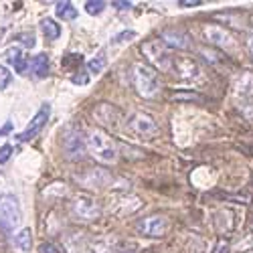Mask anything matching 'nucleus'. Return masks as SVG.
<instances>
[{"instance_id": "f257e3e1", "label": "nucleus", "mask_w": 253, "mask_h": 253, "mask_svg": "<svg viewBox=\"0 0 253 253\" xmlns=\"http://www.w3.org/2000/svg\"><path fill=\"white\" fill-rule=\"evenodd\" d=\"M132 83H134L136 91L144 99H152L160 91V81H158L154 69L142 65V63H136V65L132 67Z\"/></svg>"}, {"instance_id": "f03ea898", "label": "nucleus", "mask_w": 253, "mask_h": 253, "mask_svg": "<svg viewBox=\"0 0 253 253\" xmlns=\"http://www.w3.org/2000/svg\"><path fill=\"white\" fill-rule=\"evenodd\" d=\"M87 150L99 160V162H114L118 152H116V146L112 142V138L101 132V130H89L87 132Z\"/></svg>"}, {"instance_id": "7ed1b4c3", "label": "nucleus", "mask_w": 253, "mask_h": 253, "mask_svg": "<svg viewBox=\"0 0 253 253\" xmlns=\"http://www.w3.org/2000/svg\"><path fill=\"white\" fill-rule=\"evenodd\" d=\"M142 53L156 69H160V71H170L172 69L174 57H172V53L168 51V47L162 43V41H156V39L146 41V43L142 45Z\"/></svg>"}, {"instance_id": "20e7f679", "label": "nucleus", "mask_w": 253, "mask_h": 253, "mask_svg": "<svg viewBox=\"0 0 253 253\" xmlns=\"http://www.w3.org/2000/svg\"><path fill=\"white\" fill-rule=\"evenodd\" d=\"M20 221H23V211H20V203L16 195H2L0 197V225L4 231H14Z\"/></svg>"}, {"instance_id": "39448f33", "label": "nucleus", "mask_w": 253, "mask_h": 253, "mask_svg": "<svg viewBox=\"0 0 253 253\" xmlns=\"http://www.w3.org/2000/svg\"><path fill=\"white\" fill-rule=\"evenodd\" d=\"M126 128L128 132L140 140H150L156 132H158V126L154 122V118L150 114H144V112H134L128 120H126Z\"/></svg>"}, {"instance_id": "423d86ee", "label": "nucleus", "mask_w": 253, "mask_h": 253, "mask_svg": "<svg viewBox=\"0 0 253 253\" xmlns=\"http://www.w3.org/2000/svg\"><path fill=\"white\" fill-rule=\"evenodd\" d=\"M49 118H51V103H43V105L39 108V112L35 114V118L29 122V126L23 130V134H18V140H20V142H29V140H33L35 136H39L41 132H43L45 126H47Z\"/></svg>"}, {"instance_id": "0eeeda50", "label": "nucleus", "mask_w": 253, "mask_h": 253, "mask_svg": "<svg viewBox=\"0 0 253 253\" xmlns=\"http://www.w3.org/2000/svg\"><path fill=\"white\" fill-rule=\"evenodd\" d=\"M63 152L69 160H79L85 154V140L79 130H67L63 134Z\"/></svg>"}, {"instance_id": "6e6552de", "label": "nucleus", "mask_w": 253, "mask_h": 253, "mask_svg": "<svg viewBox=\"0 0 253 253\" xmlns=\"http://www.w3.org/2000/svg\"><path fill=\"white\" fill-rule=\"evenodd\" d=\"M71 211L73 215L79 217V219H85V221H91L99 215V205L95 199L91 197H85V195H77L73 201H71Z\"/></svg>"}, {"instance_id": "1a4fd4ad", "label": "nucleus", "mask_w": 253, "mask_h": 253, "mask_svg": "<svg viewBox=\"0 0 253 253\" xmlns=\"http://www.w3.org/2000/svg\"><path fill=\"white\" fill-rule=\"evenodd\" d=\"M136 229L140 235H146V237H162L168 229V223L164 217L152 215V217H144L142 221H138Z\"/></svg>"}, {"instance_id": "9d476101", "label": "nucleus", "mask_w": 253, "mask_h": 253, "mask_svg": "<svg viewBox=\"0 0 253 253\" xmlns=\"http://www.w3.org/2000/svg\"><path fill=\"white\" fill-rule=\"evenodd\" d=\"M93 116H95V120H97L99 124L108 126L110 130L118 128V124H120V120H122V114L114 108L112 103H99L97 108L93 110Z\"/></svg>"}, {"instance_id": "9b49d317", "label": "nucleus", "mask_w": 253, "mask_h": 253, "mask_svg": "<svg viewBox=\"0 0 253 253\" xmlns=\"http://www.w3.org/2000/svg\"><path fill=\"white\" fill-rule=\"evenodd\" d=\"M205 39L221 49H227V47L233 45V39H231L229 33L225 29H221L219 25H207L205 27Z\"/></svg>"}, {"instance_id": "f8f14e48", "label": "nucleus", "mask_w": 253, "mask_h": 253, "mask_svg": "<svg viewBox=\"0 0 253 253\" xmlns=\"http://www.w3.org/2000/svg\"><path fill=\"white\" fill-rule=\"evenodd\" d=\"M162 43H166L168 47H172V49H186L188 45H191V41H188V37L176 29H168L162 33Z\"/></svg>"}, {"instance_id": "ddd939ff", "label": "nucleus", "mask_w": 253, "mask_h": 253, "mask_svg": "<svg viewBox=\"0 0 253 253\" xmlns=\"http://www.w3.org/2000/svg\"><path fill=\"white\" fill-rule=\"evenodd\" d=\"M29 71L33 73V77L37 79H45L49 75V57L45 53H39L31 59L29 63Z\"/></svg>"}, {"instance_id": "4468645a", "label": "nucleus", "mask_w": 253, "mask_h": 253, "mask_svg": "<svg viewBox=\"0 0 253 253\" xmlns=\"http://www.w3.org/2000/svg\"><path fill=\"white\" fill-rule=\"evenodd\" d=\"M172 67L176 69V73L180 75V77H184V79H195L197 75H199V67H197V63L195 61H191V59H186V57H182V59H174L172 61Z\"/></svg>"}, {"instance_id": "2eb2a0df", "label": "nucleus", "mask_w": 253, "mask_h": 253, "mask_svg": "<svg viewBox=\"0 0 253 253\" xmlns=\"http://www.w3.org/2000/svg\"><path fill=\"white\" fill-rule=\"evenodd\" d=\"M87 247L89 253H118V245L114 237H93Z\"/></svg>"}, {"instance_id": "dca6fc26", "label": "nucleus", "mask_w": 253, "mask_h": 253, "mask_svg": "<svg viewBox=\"0 0 253 253\" xmlns=\"http://www.w3.org/2000/svg\"><path fill=\"white\" fill-rule=\"evenodd\" d=\"M4 59H6V63H10V65L16 69V73L25 75L29 65H27V59H25L23 51H20V49H6L4 51Z\"/></svg>"}, {"instance_id": "f3484780", "label": "nucleus", "mask_w": 253, "mask_h": 253, "mask_svg": "<svg viewBox=\"0 0 253 253\" xmlns=\"http://www.w3.org/2000/svg\"><path fill=\"white\" fill-rule=\"evenodd\" d=\"M12 241H14V245H16L18 249H23V251H31V247H33V233H31V229H29V227L20 229L18 233L12 237Z\"/></svg>"}, {"instance_id": "a211bd4d", "label": "nucleus", "mask_w": 253, "mask_h": 253, "mask_svg": "<svg viewBox=\"0 0 253 253\" xmlns=\"http://www.w3.org/2000/svg\"><path fill=\"white\" fill-rule=\"evenodd\" d=\"M55 12H57V16L63 18V20H75V18H77V8H75L71 2H67V0H63V2H57Z\"/></svg>"}, {"instance_id": "6ab92c4d", "label": "nucleus", "mask_w": 253, "mask_h": 253, "mask_svg": "<svg viewBox=\"0 0 253 253\" xmlns=\"http://www.w3.org/2000/svg\"><path fill=\"white\" fill-rule=\"evenodd\" d=\"M108 65V55H105V51H99L89 63H87V73L89 75H97L103 71V67Z\"/></svg>"}, {"instance_id": "aec40b11", "label": "nucleus", "mask_w": 253, "mask_h": 253, "mask_svg": "<svg viewBox=\"0 0 253 253\" xmlns=\"http://www.w3.org/2000/svg\"><path fill=\"white\" fill-rule=\"evenodd\" d=\"M41 31H43V35L47 39H51V41L61 37V27L55 23L53 18H43V20H41Z\"/></svg>"}, {"instance_id": "412c9836", "label": "nucleus", "mask_w": 253, "mask_h": 253, "mask_svg": "<svg viewBox=\"0 0 253 253\" xmlns=\"http://www.w3.org/2000/svg\"><path fill=\"white\" fill-rule=\"evenodd\" d=\"M237 91H239L241 95L253 93V75H251V73H243V75L237 79Z\"/></svg>"}, {"instance_id": "4be33fe9", "label": "nucleus", "mask_w": 253, "mask_h": 253, "mask_svg": "<svg viewBox=\"0 0 253 253\" xmlns=\"http://www.w3.org/2000/svg\"><path fill=\"white\" fill-rule=\"evenodd\" d=\"M136 39V33L134 31H124V33H118L114 39H112V45H122V43H130V41Z\"/></svg>"}, {"instance_id": "5701e85b", "label": "nucleus", "mask_w": 253, "mask_h": 253, "mask_svg": "<svg viewBox=\"0 0 253 253\" xmlns=\"http://www.w3.org/2000/svg\"><path fill=\"white\" fill-rule=\"evenodd\" d=\"M105 4H108V2H103V0H89V2H85V10L91 16H95V14H99L105 8Z\"/></svg>"}, {"instance_id": "b1692460", "label": "nucleus", "mask_w": 253, "mask_h": 253, "mask_svg": "<svg viewBox=\"0 0 253 253\" xmlns=\"http://www.w3.org/2000/svg\"><path fill=\"white\" fill-rule=\"evenodd\" d=\"M10 83H12V75H10V71H8L4 65H0V89H6Z\"/></svg>"}, {"instance_id": "393cba45", "label": "nucleus", "mask_w": 253, "mask_h": 253, "mask_svg": "<svg viewBox=\"0 0 253 253\" xmlns=\"http://www.w3.org/2000/svg\"><path fill=\"white\" fill-rule=\"evenodd\" d=\"M81 61H83V59H81V55L71 53V55H67L65 59H63V67H65V69H71V65H73V69H75Z\"/></svg>"}, {"instance_id": "a878e982", "label": "nucleus", "mask_w": 253, "mask_h": 253, "mask_svg": "<svg viewBox=\"0 0 253 253\" xmlns=\"http://www.w3.org/2000/svg\"><path fill=\"white\" fill-rule=\"evenodd\" d=\"M12 152H14L12 146H10V144H4L2 148H0V164L8 162V160H10V156H12Z\"/></svg>"}, {"instance_id": "bb28decb", "label": "nucleus", "mask_w": 253, "mask_h": 253, "mask_svg": "<svg viewBox=\"0 0 253 253\" xmlns=\"http://www.w3.org/2000/svg\"><path fill=\"white\" fill-rule=\"evenodd\" d=\"M16 41H18V43H23L27 49H33V47H35V43H37L33 35H18V37H16Z\"/></svg>"}, {"instance_id": "cd10ccee", "label": "nucleus", "mask_w": 253, "mask_h": 253, "mask_svg": "<svg viewBox=\"0 0 253 253\" xmlns=\"http://www.w3.org/2000/svg\"><path fill=\"white\" fill-rule=\"evenodd\" d=\"M41 253H63V251L53 243H41Z\"/></svg>"}, {"instance_id": "c85d7f7f", "label": "nucleus", "mask_w": 253, "mask_h": 253, "mask_svg": "<svg viewBox=\"0 0 253 253\" xmlns=\"http://www.w3.org/2000/svg\"><path fill=\"white\" fill-rule=\"evenodd\" d=\"M112 4H114V8H118V10H130V8H132L130 0H124V2H122V0H116V2H112Z\"/></svg>"}, {"instance_id": "c756f323", "label": "nucleus", "mask_w": 253, "mask_h": 253, "mask_svg": "<svg viewBox=\"0 0 253 253\" xmlns=\"http://www.w3.org/2000/svg\"><path fill=\"white\" fill-rule=\"evenodd\" d=\"M87 81H89V73H81V75H75V77H73L75 85H85Z\"/></svg>"}, {"instance_id": "7c9ffc66", "label": "nucleus", "mask_w": 253, "mask_h": 253, "mask_svg": "<svg viewBox=\"0 0 253 253\" xmlns=\"http://www.w3.org/2000/svg\"><path fill=\"white\" fill-rule=\"evenodd\" d=\"M178 4L184 6V8H191V6H199V4H203V2H201V0H180Z\"/></svg>"}, {"instance_id": "2f4dec72", "label": "nucleus", "mask_w": 253, "mask_h": 253, "mask_svg": "<svg viewBox=\"0 0 253 253\" xmlns=\"http://www.w3.org/2000/svg\"><path fill=\"white\" fill-rule=\"evenodd\" d=\"M8 132H12V122H6V124L2 126V128H0V138L6 136Z\"/></svg>"}, {"instance_id": "473e14b6", "label": "nucleus", "mask_w": 253, "mask_h": 253, "mask_svg": "<svg viewBox=\"0 0 253 253\" xmlns=\"http://www.w3.org/2000/svg\"><path fill=\"white\" fill-rule=\"evenodd\" d=\"M247 47H249V53H251V57H253V37L247 39Z\"/></svg>"}]
</instances>
